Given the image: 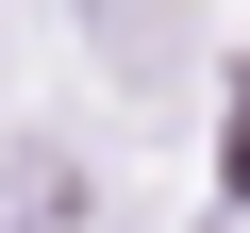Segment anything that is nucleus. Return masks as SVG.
<instances>
[{
  "mask_svg": "<svg viewBox=\"0 0 250 233\" xmlns=\"http://www.w3.org/2000/svg\"><path fill=\"white\" fill-rule=\"evenodd\" d=\"M0 233H100V150L83 134H0Z\"/></svg>",
  "mask_w": 250,
  "mask_h": 233,
  "instance_id": "1",
  "label": "nucleus"
},
{
  "mask_svg": "<svg viewBox=\"0 0 250 233\" xmlns=\"http://www.w3.org/2000/svg\"><path fill=\"white\" fill-rule=\"evenodd\" d=\"M67 17H83V50L134 83V100H184V83H200V34H184V0H67Z\"/></svg>",
  "mask_w": 250,
  "mask_h": 233,
  "instance_id": "2",
  "label": "nucleus"
}]
</instances>
